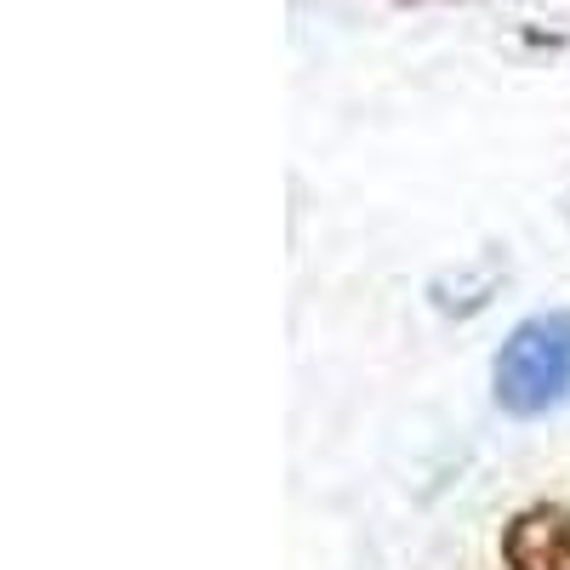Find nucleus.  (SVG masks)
Here are the masks:
<instances>
[{
	"mask_svg": "<svg viewBox=\"0 0 570 570\" xmlns=\"http://www.w3.org/2000/svg\"><path fill=\"white\" fill-rule=\"evenodd\" d=\"M491 400L519 422H537L570 400V303L542 308L508 331L491 360Z\"/></svg>",
	"mask_w": 570,
	"mask_h": 570,
	"instance_id": "f257e3e1",
	"label": "nucleus"
},
{
	"mask_svg": "<svg viewBox=\"0 0 570 570\" xmlns=\"http://www.w3.org/2000/svg\"><path fill=\"white\" fill-rule=\"evenodd\" d=\"M508 570H570V502H531L502 525Z\"/></svg>",
	"mask_w": 570,
	"mask_h": 570,
	"instance_id": "f03ea898",
	"label": "nucleus"
}]
</instances>
